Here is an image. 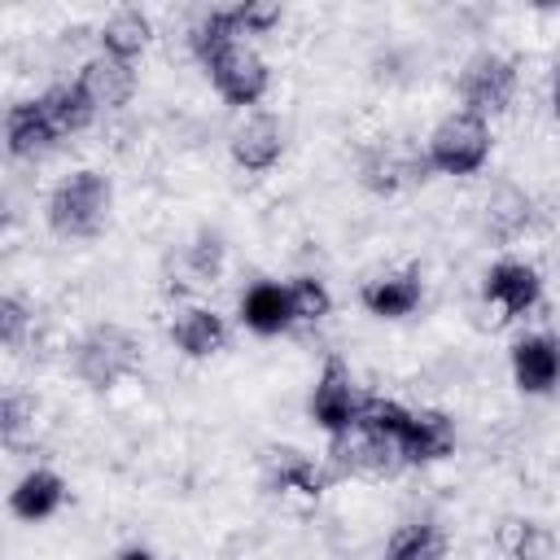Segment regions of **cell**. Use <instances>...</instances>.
<instances>
[{"mask_svg": "<svg viewBox=\"0 0 560 560\" xmlns=\"http://www.w3.org/2000/svg\"><path fill=\"white\" fill-rule=\"evenodd\" d=\"M529 219H534V201L516 184H499L481 206V228L494 245H512L529 228Z\"/></svg>", "mask_w": 560, "mask_h": 560, "instance_id": "obj_19", "label": "cell"}, {"mask_svg": "<svg viewBox=\"0 0 560 560\" xmlns=\"http://www.w3.org/2000/svg\"><path fill=\"white\" fill-rule=\"evenodd\" d=\"M206 74H210L214 92H219L228 105H236V109L258 105V101L267 96V88H271V70H267V61H262L249 44H236V48H228L223 57H214V61L206 66Z\"/></svg>", "mask_w": 560, "mask_h": 560, "instance_id": "obj_6", "label": "cell"}, {"mask_svg": "<svg viewBox=\"0 0 560 560\" xmlns=\"http://www.w3.org/2000/svg\"><path fill=\"white\" fill-rule=\"evenodd\" d=\"M66 477L61 472H52V468H26L18 481H13V490H9V512L18 516V521H26V525H35V521H48V516H57L61 512V503H66Z\"/></svg>", "mask_w": 560, "mask_h": 560, "instance_id": "obj_16", "label": "cell"}, {"mask_svg": "<svg viewBox=\"0 0 560 560\" xmlns=\"http://www.w3.org/2000/svg\"><path fill=\"white\" fill-rule=\"evenodd\" d=\"M398 451H402L407 468L442 464L455 451V420L446 411H433V407H411L402 438H398Z\"/></svg>", "mask_w": 560, "mask_h": 560, "instance_id": "obj_10", "label": "cell"}, {"mask_svg": "<svg viewBox=\"0 0 560 560\" xmlns=\"http://www.w3.org/2000/svg\"><path fill=\"white\" fill-rule=\"evenodd\" d=\"M26 328H31V311L18 293H4L0 298V346L4 350H18L26 341Z\"/></svg>", "mask_w": 560, "mask_h": 560, "instance_id": "obj_27", "label": "cell"}, {"mask_svg": "<svg viewBox=\"0 0 560 560\" xmlns=\"http://www.w3.org/2000/svg\"><path fill=\"white\" fill-rule=\"evenodd\" d=\"M363 402L368 394L359 389L354 372L341 363V359H328L315 376V389H311V420L328 433V438H346L350 429H359V416H363Z\"/></svg>", "mask_w": 560, "mask_h": 560, "instance_id": "obj_4", "label": "cell"}, {"mask_svg": "<svg viewBox=\"0 0 560 560\" xmlns=\"http://www.w3.org/2000/svg\"><path fill=\"white\" fill-rule=\"evenodd\" d=\"M556 109H560V70H556Z\"/></svg>", "mask_w": 560, "mask_h": 560, "instance_id": "obj_31", "label": "cell"}, {"mask_svg": "<svg viewBox=\"0 0 560 560\" xmlns=\"http://www.w3.org/2000/svg\"><path fill=\"white\" fill-rule=\"evenodd\" d=\"M481 293H486V302H490L503 319H521V315H529V311L542 302V276H538L534 262L499 258V262L486 271Z\"/></svg>", "mask_w": 560, "mask_h": 560, "instance_id": "obj_7", "label": "cell"}, {"mask_svg": "<svg viewBox=\"0 0 560 560\" xmlns=\"http://www.w3.org/2000/svg\"><path fill=\"white\" fill-rule=\"evenodd\" d=\"M109 206H114V184L105 171L96 166H79L70 175H61L44 201V219L57 236L66 241H92L105 219H109Z\"/></svg>", "mask_w": 560, "mask_h": 560, "instance_id": "obj_1", "label": "cell"}, {"mask_svg": "<svg viewBox=\"0 0 560 560\" xmlns=\"http://www.w3.org/2000/svg\"><path fill=\"white\" fill-rule=\"evenodd\" d=\"M284 284H289V302H293V319H298V324H319V319H328L332 293H328V284H324L319 276H293V280H284Z\"/></svg>", "mask_w": 560, "mask_h": 560, "instance_id": "obj_25", "label": "cell"}, {"mask_svg": "<svg viewBox=\"0 0 560 560\" xmlns=\"http://www.w3.org/2000/svg\"><path fill=\"white\" fill-rule=\"evenodd\" d=\"M70 368L88 389H114L140 368V341L122 324H92L74 341Z\"/></svg>", "mask_w": 560, "mask_h": 560, "instance_id": "obj_2", "label": "cell"}, {"mask_svg": "<svg viewBox=\"0 0 560 560\" xmlns=\"http://www.w3.org/2000/svg\"><path fill=\"white\" fill-rule=\"evenodd\" d=\"M39 105H44V114H48V122L57 127L61 140H66V136H79V131L96 118V105L83 96V88H79L74 79H61V83L44 88V92H39Z\"/></svg>", "mask_w": 560, "mask_h": 560, "instance_id": "obj_22", "label": "cell"}, {"mask_svg": "<svg viewBox=\"0 0 560 560\" xmlns=\"http://www.w3.org/2000/svg\"><path fill=\"white\" fill-rule=\"evenodd\" d=\"M223 267V241L214 232H201L192 245H184V271H188V284H210Z\"/></svg>", "mask_w": 560, "mask_h": 560, "instance_id": "obj_26", "label": "cell"}, {"mask_svg": "<svg viewBox=\"0 0 560 560\" xmlns=\"http://www.w3.org/2000/svg\"><path fill=\"white\" fill-rule=\"evenodd\" d=\"M490 144H494L490 122L477 118V114L455 109V114H446L429 131L424 158H429V171H442V175H477L486 166V158H490Z\"/></svg>", "mask_w": 560, "mask_h": 560, "instance_id": "obj_3", "label": "cell"}, {"mask_svg": "<svg viewBox=\"0 0 560 560\" xmlns=\"http://www.w3.org/2000/svg\"><path fill=\"white\" fill-rule=\"evenodd\" d=\"M228 149H232V162H236L241 171L262 175V171H271V166L284 158V127H280L271 114H249V118L232 131Z\"/></svg>", "mask_w": 560, "mask_h": 560, "instance_id": "obj_14", "label": "cell"}, {"mask_svg": "<svg viewBox=\"0 0 560 560\" xmlns=\"http://www.w3.org/2000/svg\"><path fill=\"white\" fill-rule=\"evenodd\" d=\"M74 83L83 88V96H88V101L96 105V114H101V109H118V105L131 101V92H136V70H131L127 61H114V57L96 52V57H88V61L79 66Z\"/></svg>", "mask_w": 560, "mask_h": 560, "instance_id": "obj_17", "label": "cell"}, {"mask_svg": "<svg viewBox=\"0 0 560 560\" xmlns=\"http://www.w3.org/2000/svg\"><path fill=\"white\" fill-rule=\"evenodd\" d=\"M508 368H512V385L529 398L551 394L560 385V337L556 332H525L512 341L508 350Z\"/></svg>", "mask_w": 560, "mask_h": 560, "instance_id": "obj_8", "label": "cell"}, {"mask_svg": "<svg viewBox=\"0 0 560 560\" xmlns=\"http://www.w3.org/2000/svg\"><path fill=\"white\" fill-rule=\"evenodd\" d=\"M499 551L508 560H551L556 556V534L542 521H503L499 525Z\"/></svg>", "mask_w": 560, "mask_h": 560, "instance_id": "obj_24", "label": "cell"}, {"mask_svg": "<svg viewBox=\"0 0 560 560\" xmlns=\"http://www.w3.org/2000/svg\"><path fill=\"white\" fill-rule=\"evenodd\" d=\"M118 560H158L149 547H127V551H118Z\"/></svg>", "mask_w": 560, "mask_h": 560, "instance_id": "obj_30", "label": "cell"}, {"mask_svg": "<svg viewBox=\"0 0 560 560\" xmlns=\"http://www.w3.org/2000/svg\"><path fill=\"white\" fill-rule=\"evenodd\" d=\"M61 144L57 127L48 122L39 96H26V101H13L4 109V149L9 158H22V162H35L44 153H52Z\"/></svg>", "mask_w": 560, "mask_h": 560, "instance_id": "obj_11", "label": "cell"}, {"mask_svg": "<svg viewBox=\"0 0 560 560\" xmlns=\"http://www.w3.org/2000/svg\"><path fill=\"white\" fill-rule=\"evenodd\" d=\"M236 44H245L236 4H228V9H206V13L188 26V52H192L201 66H210L214 57H223V52L236 48Z\"/></svg>", "mask_w": 560, "mask_h": 560, "instance_id": "obj_20", "label": "cell"}, {"mask_svg": "<svg viewBox=\"0 0 560 560\" xmlns=\"http://www.w3.org/2000/svg\"><path fill=\"white\" fill-rule=\"evenodd\" d=\"M31 416H35V407H31L22 394H13V389H9V394L0 398V438L13 446V442L22 438V429L31 424Z\"/></svg>", "mask_w": 560, "mask_h": 560, "instance_id": "obj_28", "label": "cell"}, {"mask_svg": "<svg viewBox=\"0 0 560 560\" xmlns=\"http://www.w3.org/2000/svg\"><path fill=\"white\" fill-rule=\"evenodd\" d=\"M459 101L464 114L494 118L516 101V61L499 52H477L459 74Z\"/></svg>", "mask_w": 560, "mask_h": 560, "instance_id": "obj_5", "label": "cell"}, {"mask_svg": "<svg viewBox=\"0 0 560 560\" xmlns=\"http://www.w3.org/2000/svg\"><path fill=\"white\" fill-rule=\"evenodd\" d=\"M381 560H446V534L438 521H407L389 534Z\"/></svg>", "mask_w": 560, "mask_h": 560, "instance_id": "obj_23", "label": "cell"}, {"mask_svg": "<svg viewBox=\"0 0 560 560\" xmlns=\"http://www.w3.org/2000/svg\"><path fill=\"white\" fill-rule=\"evenodd\" d=\"M359 302L368 315L376 319H407L416 315V306L424 302V276L416 267H398V271H381L359 289Z\"/></svg>", "mask_w": 560, "mask_h": 560, "instance_id": "obj_12", "label": "cell"}, {"mask_svg": "<svg viewBox=\"0 0 560 560\" xmlns=\"http://www.w3.org/2000/svg\"><path fill=\"white\" fill-rule=\"evenodd\" d=\"M236 319L258 332V337H280L289 332L298 319H293V302H289V284L280 280H254L245 293H241V306H236Z\"/></svg>", "mask_w": 560, "mask_h": 560, "instance_id": "obj_15", "label": "cell"}, {"mask_svg": "<svg viewBox=\"0 0 560 560\" xmlns=\"http://www.w3.org/2000/svg\"><path fill=\"white\" fill-rule=\"evenodd\" d=\"M228 337H232V328H228V319H223L214 306H184V311L175 315V324H171V341H175V350L188 354V359H210V354H219V350L228 346Z\"/></svg>", "mask_w": 560, "mask_h": 560, "instance_id": "obj_18", "label": "cell"}, {"mask_svg": "<svg viewBox=\"0 0 560 560\" xmlns=\"http://www.w3.org/2000/svg\"><path fill=\"white\" fill-rule=\"evenodd\" d=\"M96 39H101V52H105V57L131 66V61L149 48V39H153V22H149V13H140V9H114V13L101 22Z\"/></svg>", "mask_w": 560, "mask_h": 560, "instance_id": "obj_21", "label": "cell"}, {"mask_svg": "<svg viewBox=\"0 0 560 560\" xmlns=\"http://www.w3.org/2000/svg\"><path fill=\"white\" fill-rule=\"evenodd\" d=\"M424 171H429V158H424L420 149L402 144V140H381V144H372V149L363 153V162H359V179H363V188H372V192H398L402 184L424 179Z\"/></svg>", "mask_w": 560, "mask_h": 560, "instance_id": "obj_9", "label": "cell"}, {"mask_svg": "<svg viewBox=\"0 0 560 560\" xmlns=\"http://www.w3.org/2000/svg\"><path fill=\"white\" fill-rule=\"evenodd\" d=\"M332 481V468L298 446H271L267 451V486L276 494H302V499H319Z\"/></svg>", "mask_w": 560, "mask_h": 560, "instance_id": "obj_13", "label": "cell"}, {"mask_svg": "<svg viewBox=\"0 0 560 560\" xmlns=\"http://www.w3.org/2000/svg\"><path fill=\"white\" fill-rule=\"evenodd\" d=\"M236 18H241V31L245 35H267L271 26H280L284 9L280 4H267V0H245V4H236Z\"/></svg>", "mask_w": 560, "mask_h": 560, "instance_id": "obj_29", "label": "cell"}]
</instances>
